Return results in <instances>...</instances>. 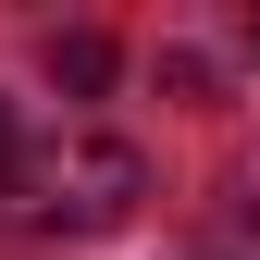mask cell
Masks as SVG:
<instances>
[{"label":"cell","instance_id":"cell-1","mask_svg":"<svg viewBox=\"0 0 260 260\" xmlns=\"http://www.w3.org/2000/svg\"><path fill=\"white\" fill-rule=\"evenodd\" d=\"M0 199H13L38 236H112L124 211L149 199V161L124 137H13V161H0Z\"/></svg>","mask_w":260,"mask_h":260},{"label":"cell","instance_id":"cell-2","mask_svg":"<svg viewBox=\"0 0 260 260\" xmlns=\"http://www.w3.org/2000/svg\"><path fill=\"white\" fill-rule=\"evenodd\" d=\"M50 75L75 87V100H87V87H112V38H50Z\"/></svg>","mask_w":260,"mask_h":260},{"label":"cell","instance_id":"cell-3","mask_svg":"<svg viewBox=\"0 0 260 260\" xmlns=\"http://www.w3.org/2000/svg\"><path fill=\"white\" fill-rule=\"evenodd\" d=\"M236 236H248V260H260V174H236Z\"/></svg>","mask_w":260,"mask_h":260},{"label":"cell","instance_id":"cell-4","mask_svg":"<svg viewBox=\"0 0 260 260\" xmlns=\"http://www.w3.org/2000/svg\"><path fill=\"white\" fill-rule=\"evenodd\" d=\"M248 38H260V25H248Z\"/></svg>","mask_w":260,"mask_h":260}]
</instances>
